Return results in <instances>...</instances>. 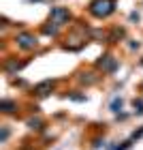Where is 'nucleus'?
<instances>
[{"instance_id":"nucleus-3","label":"nucleus","mask_w":143,"mask_h":150,"mask_svg":"<svg viewBox=\"0 0 143 150\" xmlns=\"http://www.w3.org/2000/svg\"><path fill=\"white\" fill-rule=\"evenodd\" d=\"M71 19V13L66 11V9H62V6H56V9H51V22L53 24H58V26H62V24H66Z\"/></svg>"},{"instance_id":"nucleus-10","label":"nucleus","mask_w":143,"mask_h":150,"mask_svg":"<svg viewBox=\"0 0 143 150\" xmlns=\"http://www.w3.org/2000/svg\"><path fill=\"white\" fill-rule=\"evenodd\" d=\"M135 112H137L139 116L143 114V99H135Z\"/></svg>"},{"instance_id":"nucleus-9","label":"nucleus","mask_w":143,"mask_h":150,"mask_svg":"<svg viewBox=\"0 0 143 150\" xmlns=\"http://www.w3.org/2000/svg\"><path fill=\"white\" fill-rule=\"evenodd\" d=\"M120 110H122V99H113V103H111V112L118 114Z\"/></svg>"},{"instance_id":"nucleus-4","label":"nucleus","mask_w":143,"mask_h":150,"mask_svg":"<svg viewBox=\"0 0 143 150\" xmlns=\"http://www.w3.org/2000/svg\"><path fill=\"white\" fill-rule=\"evenodd\" d=\"M98 67H100L105 73H113L115 69H118V60H115L113 56H103V58L98 60Z\"/></svg>"},{"instance_id":"nucleus-2","label":"nucleus","mask_w":143,"mask_h":150,"mask_svg":"<svg viewBox=\"0 0 143 150\" xmlns=\"http://www.w3.org/2000/svg\"><path fill=\"white\" fill-rule=\"evenodd\" d=\"M15 41H17V45L22 47V50H34V47H36V37L30 35V32H22V35H17Z\"/></svg>"},{"instance_id":"nucleus-1","label":"nucleus","mask_w":143,"mask_h":150,"mask_svg":"<svg viewBox=\"0 0 143 150\" xmlns=\"http://www.w3.org/2000/svg\"><path fill=\"white\" fill-rule=\"evenodd\" d=\"M115 11V0H92L90 13L94 17H107Z\"/></svg>"},{"instance_id":"nucleus-5","label":"nucleus","mask_w":143,"mask_h":150,"mask_svg":"<svg viewBox=\"0 0 143 150\" xmlns=\"http://www.w3.org/2000/svg\"><path fill=\"white\" fill-rule=\"evenodd\" d=\"M51 88H53V81L51 79H45V81H41V84L34 88V92L39 94V97H45V94L51 92Z\"/></svg>"},{"instance_id":"nucleus-6","label":"nucleus","mask_w":143,"mask_h":150,"mask_svg":"<svg viewBox=\"0 0 143 150\" xmlns=\"http://www.w3.org/2000/svg\"><path fill=\"white\" fill-rule=\"evenodd\" d=\"M49 24H51V26H45L43 32H45V35H51V37H53V35H58V28H60V26H58V24H53L51 19H49Z\"/></svg>"},{"instance_id":"nucleus-8","label":"nucleus","mask_w":143,"mask_h":150,"mask_svg":"<svg viewBox=\"0 0 143 150\" xmlns=\"http://www.w3.org/2000/svg\"><path fill=\"white\" fill-rule=\"evenodd\" d=\"M28 127H30V129H36V131H41V129H43V122L32 118V120H28Z\"/></svg>"},{"instance_id":"nucleus-7","label":"nucleus","mask_w":143,"mask_h":150,"mask_svg":"<svg viewBox=\"0 0 143 150\" xmlns=\"http://www.w3.org/2000/svg\"><path fill=\"white\" fill-rule=\"evenodd\" d=\"M2 112H4V114L15 112V103H13V101H9V99H4V101H2Z\"/></svg>"}]
</instances>
